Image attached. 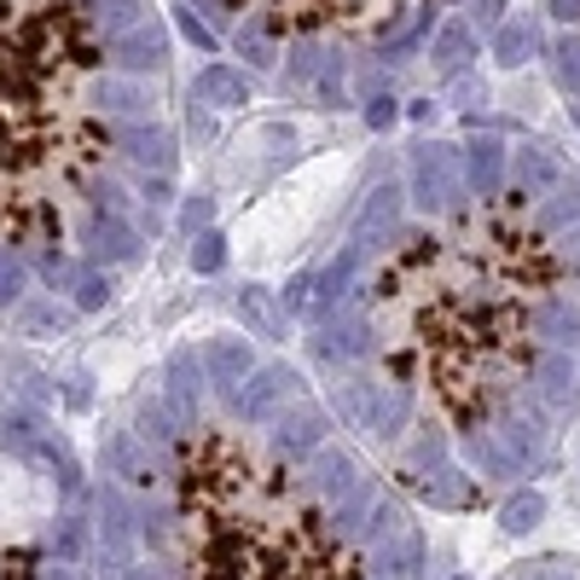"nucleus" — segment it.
Segmentation results:
<instances>
[{
	"instance_id": "nucleus-6",
	"label": "nucleus",
	"mask_w": 580,
	"mask_h": 580,
	"mask_svg": "<svg viewBox=\"0 0 580 580\" xmlns=\"http://www.w3.org/2000/svg\"><path fill=\"white\" fill-rule=\"evenodd\" d=\"M535 517H540V506H535V499H517V506L506 511V528H528Z\"/></svg>"
},
{
	"instance_id": "nucleus-2",
	"label": "nucleus",
	"mask_w": 580,
	"mask_h": 580,
	"mask_svg": "<svg viewBox=\"0 0 580 580\" xmlns=\"http://www.w3.org/2000/svg\"><path fill=\"white\" fill-rule=\"evenodd\" d=\"M111 163L99 0H0V244H47Z\"/></svg>"
},
{
	"instance_id": "nucleus-4",
	"label": "nucleus",
	"mask_w": 580,
	"mask_h": 580,
	"mask_svg": "<svg viewBox=\"0 0 580 580\" xmlns=\"http://www.w3.org/2000/svg\"><path fill=\"white\" fill-rule=\"evenodd\" d=\"M238 18L279 41H384L400 35L430 0H226Z\"/></svg>"
},
{
	"instance_id": "nucleus-7",
	"label": "nucleus",
	"mask_w": 580,
	"mask_h": 580,
	"mask_svg": "<svg viewBox=\"0 0 580 580\" xmlns=\"http://www.w3.org/2000/svg\"><path fill=\"white\" fill-rule=\"evenodd\" d=\"M535 580H563V574H551V569H546V574H535Z\"/></svg>"
},
{
	"instance_id": "nucleus-1",
	"label": "nucleus",
	"mask_w": 580,
	"mask_h": 580,
	"mask_svg": "<svg viewBox=\"0 0 580 580\" xmlns=\"http://www.w3.org/2000/svg\"><path fill=\"white\" fill-rule=\"evenodd\" d=\"M569 250L522 192L413 226L372 273V343L395 384L459 430L499 424L546 360Z\"/></svg>"
},
{
	"instance_id": "nucleus-3",
	"label": "nucleus",
	"mask_w": 580,
	"mask_h": 580,
	"mask_svg": "<svg viewBox=\"0 0 580 580\" xmlns=\"http://www.w3.org/2000/svg\"><path fill=\"white\" fill-rule=\"evenodd\" d=\"M169 476V580H360L343 522L250 436L192 430Z\"/></svg>"
},
{
	"instance_id": "nucleus-5",
	"label": "nucleus",
	"mask_w": 580,
	"mask_h": 580,
	"mask_svg": "<svg viewBox=\"0 0 580 580\" xmlns=\"http://www.w3.org/2000/svg\"><path fill=\"white\" fill-rule=\"evenodd\" d=\"M47 476L0 436V580H41L47 563Z\"/></svg>"
}]
</instances>
